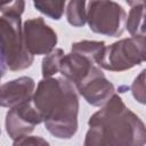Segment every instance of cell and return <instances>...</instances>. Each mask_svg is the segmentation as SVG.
<instances>
[{"label": "cell", "mask_w": 146, "mask_h": 146, "mask_svg": "<svg viewBox=\"0 0 146 146\" xmlns=\"http://www.w3.org/2000/svg\"><path fill=\"white\" fill-rule=\"evenodd\" d=\"M32 103L52 136L68 139L76 132L79 99L68 81L62 78H43L33 92Z\"/></svg>", "instance_id": "obj_1"}, {"label": "cell", "mask_w": 146, "mask_h": 146, "mask_svg": "<svg viewBox=\"0 0 146 146\" xmlns=\"http://www.w3.org/2000/svg\"><path fill=\"white\" fill-rule=\"evenodd\" d=\"M88 124L98 127L113 146L145 145L146 132L143 121L124 105L117 95L96 112Z\"/></svg>", "instance_id": "obj_2"}, {"label": "cell", "mask_w": 146, "mask_h": 146, "mask_svg": "<svg viewBox=\"0 0 146 146\" xmlns=\"http://www.w3.org/2000/svg\"><path fill=\"white\" fill-rule=\"evenodd\" d=\"M0 58L6 68L10 71H22L30 67L33 56L26 50L21 17H0Z\"/></svg>", "instance_id": "obj_3"}, {"label": "cell", "mask_w": 146, "mask_h": 146, "mask_svg": "<svg viewBox=\"0 0 146 146\" xmlns=\"http://www.w3.org/2000/svg\"><path fill=\"white\" fill-rule=\"evenodd\" d=\"M145 58V36H131L105 46L96 64L107 71L122 72L141 64Z\"/></svg>", "instance_id": "obj_4"}, {"label": "cell", "mask_w": 146, "mask_h": 146, "mask_svg": "<svg viewBox=\"0 0 146 146\" xmlns=\"http://www.w3.org/2000/svg\"><path fill=\"white\" fill-rule=\"evenodd\" d=\"M87 22L92 32L120 36L124 31L125 11L114 1H90L87 3Z\"/></svg>", "instance_id": "obj_5"}, {"label": "cell", "mask_w": 146, "mask_h": 146, "mask_svg": "<svg viewBox=\"0 0 146 146\" xmlns=\"http://www.w3.org/2000/svg\"><path fill=\"white\" fill-rule=\"evenodd\" d=\"M23 38L26 50L32 55H48L57 43L56 32L48 26L43 18L27 19L23 26Z\"/></svg>", "instance_id": "obj_6"}, {"label": "cell", "mask_w": 146, "mask_h": 146, "mask_svg": "<svg viewBox=\"0 0 146 146\" xmlns=\"http://www.w3.org/2000/svg\"><path fill=\"white\" fill-rule=\"evenodd\" d=\"M42 122L40 113L32 103V98L10 108L6 115V130L11 139L27 136L34 127Z\"/></svg>", "instance_id": "obj_7"}, {"label": "cell", "mask_w": 146, "mask_h": 146, "mask_svg": "<svg viewBox=\"0 0 146 146\" xmlns=\"http://www.w3.org/2000/svg\"><path fill=\"white\" fill-rule=\"evenodd\" d=\"M76 89L92 106H104L115 95L114 86L97 66L92 68Z\"/></svg>", "instance_id": "obj_8"}, {"label": "cell", "mask_w": 146, "mask_h": 146, "mask_svg": "<svg viewBox=\"0 0 146 146\" xmlns=\"http://www.w3.org/2000/svg\"><path fill=\"white\" fill-rule=\"evenodd\" d=\"M35 88L34 80L29 76H21L0 86V106L13 108L30 100Z\"/></svg>", "instance_id": "obj_9"}, {"label": "cell", "mask_w": 146, "mask_h": 146, "mask_svg": "<svg viewBox=\"0 0 146 146\" xmlns=\"http://www.w3.org/2000/svg\"><path fill=\"white\" fill-rule=\"evenodd\" d=\"M95 66L96 65L92 60L71 51L62 57L59 63V72L63 74L66 81L78 87Z\"/></svg>", "instance_id": "obj_10"}, {"label": "cell", "mask_w": 146, "mask_h": 146, "mask_svg": "<svg viewBox=\"0 0 146 146\" xmlns=\"http://www.w3.org/2000/svg\"><path fill=\"white\" fill-rule=\"evenodd\" d=\"M130 11L125 26L131 36H145L144 18H145V1H128Z\"/></svg>", "instance_id": "obj_11"}, {"label": "cell", "mask_w": 146, "mask_h": 146, "mask_svg": "<svg viewBox=\"0 0 146 146\" xmlns=\"http://www.w3.org/2000/svg\"><path fill=\"white\" fill-rule=\"evenodd\" d=\"M105 48V42L103 41H80L72 44V51L79 54L81 56L87 57L88 59L92 60L95 64L97 63L99 56L102 55Z\"/></svg>", "instance_id": "obj_12"}, {"label": "cell", "mask_w": 146, "mask_h": 146, "mask_svg": "<svg viewBox=\"0 0 146 146\" xmlns=\"http://www.w3.org/2000/svg\"><path fill=\"white\" fill-rule=\"evenodd\" d=\"M84 1H70L66 8L67 22L75 27L83 26L87 22V9Z\"/></svg>", "instance_id": "obj_13"}, {"label": "cell", "mask_w": 146, "mask_h": 146, "mask_svg": "<svg viewBox=\"0 0 146 146\" xmlns=\"http://www.w3.org/2000/svg\"><path fill=\"white\" fill-rule=\"evenodd\" d=\"M64 51L62 49H54L50 54H48L42 60V75L43 78H51L59 71V63L62 57L64 56Z\"/></svg>", "instance_id": "obj_14"}, {"label": "cell", "mask_w": 146, "mask_h": 146, "mask_svg": "<svg viewBox=\"0 0 146 146\" xmlns=\"http://www.w3.org/2000/svg\"><path fill=\"white\" fill-rule=\"evenodd\" d=\"M33 5L46 16L52 19H59L64 13L65 1H34Z\"/></svg>", "instance_id": "obj_15"}, {"label": "cell", "mask_w": 146, "mask_h": 146, "mask_svg": "<svg viewBox=\"0 0 146 146\" xmlns=\"http://www.w3.org/2000/svg\"><path fill=\"white\" fill-rule=\"evenodd\" d=\"M83 146H113V144L104 136L98 127L90 125L86 133Z\"/></svg>", "instance_id": "obj_16"}, {"label": "cell", "mask_w": 146, "mask_h": 146, "mask_svg": "<svg viewBox=\"0 0 146 146\" xmlns=\"http://www.w3.org/2000/svg\"><path fill=\"white\" fill-rule=\"evenodd\" d=\"M25 2L17 0V1H9V2H0V11L6 16H18L24 11Z\"/></svg>", "instance_id": "obj_17"}, {"label": "cell", "mask_w": 146, "mask_h": 146, "mask_svg": "<svg viewBox=\"0 0 146 146\" xmlns=\"http://www.w3.org/2000/svg\"><path fill=\"white\" fill-rule=\"evenodd\" d=\"M131 91L136 100L141 104L145 103V71H141L140 74L135 79L131 86Z\"/></svg>", "instance_id": "obj_18"}, {"label": "cell", "mask_w": 146, "mask_h": 146, "mask_svg": "<svg viewBox=\"0 0 146 146\" xmlns=\"http://www.w3.org/2000/svg\"><path fill=\"white\" fill-rule=\"evenodd\" d=\"M13 146H50L49 143L39 136H23L14 140Z\"/></svg>", "instance_id": "obj_19"}, {"label": "cell", "mask_w": 146, "mask_h": 146, "mask_svg": "<svg viewBox=\"0 0 146 146\" xmlns=\"http://www.w3.org/2000/svg\"><path fill=\"white\" fill-rule=\"evenodd\" d=\"M5 72H6V67H5V65H3V63H2V60L0 58V79L3 76Z\"/></svg>", "instance_id": "obj_20"}]
</instances>
